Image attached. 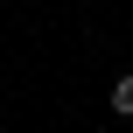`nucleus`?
I'll return each mask as SVG.
<instances>
[{
    "mask_svg": "<svg viewBox=\"0 0 133 133\" xmlns=\"http://www.w3.org/2000/svg\"><path fill=\"white\" fill-rule=\"evenodd\" d=\"M112 112H119V119H133V77H119V84H112Z\"/></svg>",
    "mask_w": 133,
    "mask_h": 133,
    "instance_id": "nucleus-1",
    "label": "nucleus"
}]
</instances>
